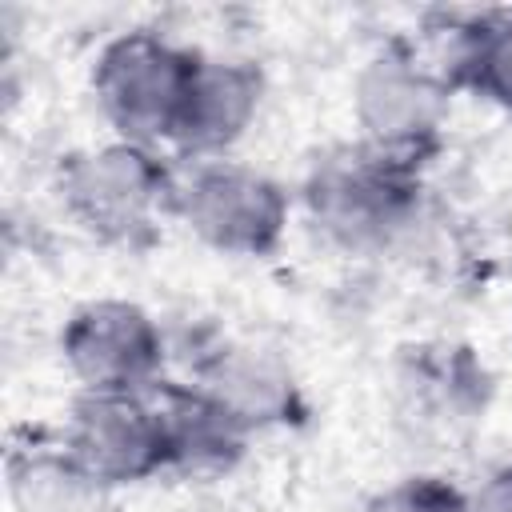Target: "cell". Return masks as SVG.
I'll return each mask as SVG.
<instances>
[{"mask_svg":"<svg viewBox=\"0 0 512 512\" xmlns=\"http://www.w3.org/2000/svg\"><path fill=\"white\" fill-rule=\"evenodd\" d=\"M180 172L144 144L108 140L76 148L56 164V192L68 220L104 248L148 252L176 208Z\"/></svg>","mask_w":512,"mask_h":512,"instance_id":"1","label":"cell"},{"mask_svg":"<svg viewBox=\"0 0 512 512\" xmlns=\"http://www.w3.org/2000/svg\"><path fill=\"white\" fill-rule=\"evenodd\" d=\"M300 192L308 220L332 248L376 256L416 224L424 172L352 140L316 156Z\"/></svg>","mask_w":512,"mask_h":512,"instance_id":"2","label":"cell"},{"mask_svg":"<svg viewBox=\"0 0 512 512\" xmlns=\"http://www.w3.org/2000/svg\"><path fill=\"white\" fill-rule=\"evenodd\" d=\"M204 52L152 28L112 36L92 64V96L116 140L160 148L176 140Z\"/></svg>","mask_w":512,"mask_h":512,"instance_id":"3","label":"cell"},{"mask_svg":"<svg viewBox=\"0 0 512 512\" xmlns=\"http://www.w3.org/2000/svg\"><path fill=\"white\" fill-rule=\"evenodd\" d=\"M448 104V84L412 56L404 36L372 52L352 80V120L360 128V144L420 172L444 148Z\"/></svg>","mask_w":512,"mask_h":512,"instance_id":"4","label":"cell"},{"mask_svg":"<svg viewBox=\"0 0 512 512\" xmlns=\"http://www.w3.org/2000/svg\"><path fill=\"white\" fill-rule=\"evenodd\" d=\"M172 216L212 252L264 260L284 244L292 200L280 180L236 160H200L176 180Z\"/></svg>","mask_w":512,"mask_h":512,"instance_id":"5","label":"cell"},{"mask_svg":"<svg viewBox=\"0 0 512 512\" xmlns=\"http://www.w3.org/2000/svg\"><path fill=\"white\" fill-rule=\"evenodd\" d=\"M60 444L92 492L168 472V440L152 392H80Z\"/></svg>","mask_w":512,"mask_h":512,"instance_id":"6","label":"cell"},{"mask_svg":"<svg viewBox=\"0 0 512 512\" xmlns=\"http://www.w3.org/2000/svg\"><path fill=\"white\" fill-rule=\"evenodd\" d=\"M60 356L80 392H152L164 380L168 340L136 300H88L60 328Z\"/></svg>","mask_w":512,"mask_h":512,"instance_id":"7","label":"cell"},{"mask_svg":"<svg viewBox=\"0 0 512 512\" xmlns=\"http://www.w3.org/2000/svg\"><path fill=\"white\" fill-rule=\"evenodd\" d=\"M192 380L232 408L252 432L300 424L308 416L304 388L288 360L252 340H208L192 356Z\"/></svg>","mask_w":512,"mask_h":512,"instance_id":"8","label":"cell"},{"mask_svg":"<svg viewBox=\"0 0 512 512\" xmlns=\"http://www.w3.org/2000/svg\"><path fill=\"white\" fill-rule=\"evenodd\" d=\"M152 400L164 420L168 472L188 480H220L248 456L256 432L196 380L164 376L152 388Z\"/></svg>","mask_w":512,"mask_h":512,"instance_id":"9","label":"cell"},{"mask_svg":"<svg viewBox=\"0 0 512 512\" xmlns=\"http://www.w3.org/2000/svg\"><path fill=\"white\" fill-rule=\"evenodd\" d=\"M264 92H268V80H264L260 64L204 56L172 148L192 164L224 160V152L236 148L248 136V128L256 124Z\"/></svg>","mask_w":512,"mask_h":512,"instance_id":"10","label":"cell"},{"mask_svg":"<svg viewBox=\"0 0 512 512\" xmlns=\"http://www.w3.org/2000/svg\"><path fill=\"white\" fill-rule=\"evenodd\" d=\"M400 392L424 424H468L488 404V372L464 344H416L400 368Z\"/></svg>","mask_w":512,"mask_h":512,"instance_id":"11","label":"cell"},{"mask_svg":"<svg viewBox=\"0 0 512 512\" xmlns=\"http://www.w3.org/2000/svg\"><path fill=\"white\" fill-rule=\"evenodd\" d=\"M464 92L512 116V8H480Z\"/></svg>","mask_w":512,"mask_h":512,"instance_id":"12","label":"cell"},{"mask_svg":"<svg viewBox=\"0 0 512 512\" xmlns=\"http://www.w3.org/2000/svg\"><path fill=\"white\" fill-rule=\"evenodd\" d=\"M364 512H472L468 492L444 476L416 472L384 484L364 500Z\"/></svg>","mask_w":512,"mask_h":512,"instance_id":"13","label":"cell"},{"mask_svg":"<svg viewBox=\"0 0 512 512\" xmlns=\"http://www.w3.org/2000/svg\"><path fill=\"white\" fill-rule=\"evenodd\" d=\"M472 512H512V464L484 476V484L468 496Z\"/></svg>","mask_w":512,"mask_h":512,"instance_id":"14","label":"cell"}]
</instances>
